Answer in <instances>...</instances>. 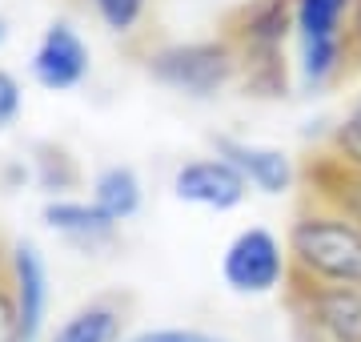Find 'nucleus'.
<instances>
[{
  "instance_id": "f257e3e1",
  "label": "nucleus",
  "mask_w": 361,
  "mask_h": 342,
  "mask_svg": "<svg viewBox=\"0 0 361 342\" xmlns=\"http://www.w3.org/2000/svg\"><path fill=\"white\" fill-rule=\"evenodd\" d=\"M293 286L361 290V225L317 198H301L285 225Z\"/></svg>"
},
{
  "instance_id": "f03ea898",
  "label": "nucleus",
  "mask_w": 361,
  "mask_h": 342,
  "mask_svg": "<svg viewBox=\"0 0 361 342\" xmlns=\"http://www.w3.org/2000/svg\"><path fill=\"white\" fill-rule=\"evenodd\" d=\"M225 37L241 57V85L253 97H285L289 61L285 45L293 40V0H249L225 20Z\"/></svg>"
},
{
  "instance_id": "7ed1b4c3",
  "label": "nucleus",
  "mask_w": 361,
  "mask_h": 342,
  "mask_svg": "<svg viewBox=\"0 0 361 342\" xmlns=\"http://www.w3.org/2000/svg\"><path fill=\"white\" fill-rule=\"evenodd\" d=\"M349 16L353 0H293V73L301 89L322 93L353 73Z\"/></svg>"
},
{
  "instance_id": "20e7f679",
  "label": "nucleus",
  "mask_w": 361,
  "mask_h": 342,
  "mask_svg": "<svg viewBox=\"0 0 361 342\" xmlns=\"http://www.w3.org/2000/svg\"><path fill=\"white\" fill-rule=\"evenodd\" d=\"M217 274L233 298L265 302L285 298L293 286V266L285 250V234H273L269 225H245L225 242Z\"/></svg>"
},
{
  "instance_id": "39448f33",
  "label": "nucleus",
  "mask_w": 361,
  "mask_h": 342,
  "mask_svg": "<svg viewBox=\"0 0 361 342\" xmlns=\"http://www.w3.org/2000/svg\"><path fill=\"white\" fill-rule=\"evenodd\" d=\"M149 73L165 89L209 101L221 89H229L233 81H241V57L233 40L221 33L209 40H185V45H165L149 53Z\"/></svg>"
},
{
  "instance_id": "423d86ee",
  "label": "nucleus",
  "mask_w": 361,
  "mask_h": 342,
  "mask_svg": "<svg viewBox=\"0 0 361 342\" xmlns=\"http://www.w3.org/2000/svg\"><path fill=\"white\" fill-rule=\"evenodd\" d=\"M4 286L13 294L16 318L25 342H44L49 334V310H52V278L49 262L37 250V242H13L4 250Z\"/></svg>"
},
{
  "instance_id": "0eeeda50",
  "label": "nucleus",
  "mask_w": 361,
  "mask_h": 342,
  "mask_svg": "<svg viewBox=\"0 0 361 342\" xmlns=\"http://www.w3.org/2000/svg\"><path fill=\"white\" fill-rule=\"evenodd\" d=\"M213 153L229 161L233 170L245 177L249 189L253 194H265V198H285L301 182V165L285 149H277V145L221 133V137H213Z\"/></svg>"
},
{
  "instance_id": "6e6552de",
  "label": "nucleus",
  "mask_w": 361,
  "mask_h": 342,
  "mask_svg": "<svg viewBox=\"0 0 361 342\" xmlns=\"http://www.w3.org/2000/svg\"><path fill=\"white\" fill-rule=\"evenodd\" d=\"M253 189L245 185V177L233 170L225 158L209 153V158H189L173 170V198L197 210L229 213L249 198Z\"/></svg>"
},
{
  "instance_id": "1a4fd4ad",
  "label": "nucleus",
  "mask_w": 361,
  "mask_h": 342,
  "mask_svg": "<svg viewBox=\"0 0 361 342\" xmlns=\"http://www.w3.org/2000/svg\"><path fill=\"white\" fill-rule=\"evenodd\" d=\"M289 318H305L337 342H361V290L353 286H289L281 298Z\"/></svg>"
},
{
  "instance_id": "9d476101",
  "label": "nucleus",
  "mask_w": 361,
  "mask_h": 342,
  "mask_svg": "<svg viewBox=\"0 0 361 342\" xmlns=\"http://www.w3.org/2000/svg\"><path fill=\"white\" fill-rule=\"evenodd\" d=\"M40 222H44L49 234H56L73 250H85V254L109 250L116 242V230H121L109 213H101L85 198H49L40 206Z\"/></svg>"
},
{
  "instance_id": "9b49d317",
  "label": "nucleus",
  "mask_w": 361,
  "mask_h": 342,
  "mask_svg": "<svg viewBox=\"0 0 361 342\" xmlns=\"http://www.w3.org/2000/svg\"><path fill=\"white\" fill-rule=\"evenodd\" d=\"M129 334V302L121 294H97L77 310H68L44 342H125Z\"/></svg>"
},
{
  "instance_id": "f8f14e48",
  "label": "nucleus",
  "mask_w": 361,
  "mask_h": 342,
  "mask_svg": "<svg viewBox=\"0 0 361 342\" xmlns=\"http://www.w3.org/2000/svg\"><path fill=\"white\" fill-rule=\"evenodd\" d=\"M89 77V49L68 25H52L32 53V81L40 89L65 93Z\"/></svg>"
},
{
  "instance_id": "ddd939ff",
  "label": "nucleus",
  "mask_w": 361,
  "mask_h": 342,
  "mask_svg": "<svg viewBox=\"0 0 361 342\" xmlns=\"http://www.w3.org/2000/svg\"><path fill=\"white\" fill-rule=\"evenodd\" d=\"M301 185H305V198L325 201L337 213H345L349 222L361 225V170L337 161L329 149H317L301 165Z\"/></svg>"
},
{
  "instance_id": "4468645a",
  "label": "nucleus",
  "mask_w": 361,
  "mask_h": 342,
  "mask_svg": "<svg viewBox=\"0 0 361 342\" xmlns=\"http://www.w3.org/2000/svg\"><path fill=\"white\" fill-rule=\"evenodd\" d=\"M89 189H92L89 201L101 213H109L116 225L141 213L145 185H141V177H137L133 165H104V170H97V177H92Z\"/></svg>"
},
{
  "instance_id": "2eb2a0df",
  "label": "nucleus",
  "mask_w": 361,
  "mask_h": 342,
  "mask_svg": "<svg viewBox=\"0 0 361 342\" xmlns=\"http://www.w3.org/2000/svg\"><path fill=\"white\" fill-rule=\"evenodd\" d=\"M32 177H37V185L49 198H68V189H77L80 182V170L61 145L44 141L32 149Z\"/></svg>"
},
{
  "instance_id": "dca6fc26",
  "label": "nucleus",
  "mask_w": 361,
  "mask_h": 342,
  "mask_svg": "<svg viewBox=\"0 0 361 342\" xmlns=\"http://www.w3.org/2000/svg\"><path fill=\"white\" fill-rule=\"evenodd\" d=\"M322 149H329L337 161L361 170V93L345 105V113L337 117V125L329 129V141H325Z\"/></svg>"
},
{
  "instance_id": "f3484780",
  "label": "nucleus",
  "mask_w": 361,
  "mask_h": 342,
  "mask_svg": "<svg viewBox=\"0 0 361 342\" xmlns=\"http://www.w3.org/2000/svg\"><path fill=\"white\" fill-rule=\"evenodd\" d=\"M125 342H237V338L209 326H141L129 330Z\"/></svg>"
},
{
  "instance_id": "a211bd4d",
  "label": "nucleus",
  "mask_w": 361,
  "mask_h": 342,
  "mask_svg": "<svg viewBox=\"0 0 361 342\" xmlns=\"http://www.w3.org/2000/svg\"><path fill=\"white\" fill-rule=\"evenodd\" d=\"M92 4H97L101 20L113 33H133V25L145 16V4L149 0H92Z\"/></svg>"
},
{
  "instance_id": "6ab92c4d",
  "label": "nucleus",
  "mask_w": 361,
  "mask_h": 342,
  "mask_svg": "<svg viewBox=\"0 0 361 342\" xmlns=\"http://www.w3.org/2000/svg\"><path fill=\"white\" fill-rule=\"evenodd\" d=\"M20 105H25V93H20V81L13 73L0 69V129H8L16 117H20Z\"/></svg>"
},
{
  "instance_id": "aec40b11",
  "label": "nucleus",
  "mask_w": 361,
  "mask_h": 342,
  "mask_svg": "<svg viewBox=\"0 0 361 342\" xmlns=\"http://www.w3.org/2000/svg\"><path fill=\"white\" fill-rule=\"evenodd\" d=\"M0 342H25L20 318H16V306H13V294H8V286H4V274H0Z\"/></svg>"
},
{
  "instance_id": "412c9836",
  "label": "nucleus",
  "mask_w": 361,
  "mask_h": 342,
  "mask_svg": "<svg viewBox=\"0 0 361 342\" xmlns=\"http://www.w3.org/2000/svg\"><path fill=\"white\" fill-rule=\"evenodd\" d=\"M289 334H293V342H337L325 330H317L313 322H305V318H289Z\"/></svg>"
},
{
  "instance_id": "4be33fe9",
  "label": "nucleus",
  "mask_w": 361,
  "mask_h": 342,
  "mask_svg": "<svg viewBox=\"0 0 361 342\" xmlns=\"http://www.w3.org/2000/svg\"><path fill=\"white\" fill-rule=\"evenodd\" d=\"M349 53H353V69H361V0H353V16H349Z\"/></svg>"
},
{
  "instance_id": "5701e85b",
  "label": "nucleus",
  "mask_w": 361,
  "mask_h": 342,
  "mask_svg": "<svg viewBox=\"0 0 361 342\" xmlns=\"http://www.w3.org/2000/svg\"><path fill=\"white\" fill-rule=\"evenodd\" d=\"M4 37H8V25H4V20H0V45H4Z\"/></svg>"
},
{
  "instance_id": "b1692460",
  "label": "nucleus",
  "mask_w": 361,
  "mask_h": 342,
  "mask_svg": "<svg viewBox=\"0 0 361 342\" xmlns=\"http://www.w3.org/2000/svg\"><path fill=\"white\" fill-rule=\"evenodd\" d=\"M0 274H4V250H0Z\"/></svg>"
}]
</instances>
